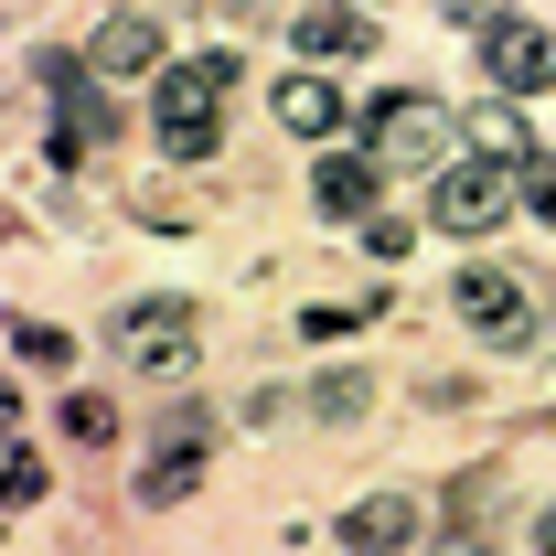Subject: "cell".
I'll use <instances>...</instances> for the list:
<instances>
[{
    "mask_svg": "<svg viewBox=\"0 0 556 556\" xmlns=\"http://www.w3.org/2000/svg\"><path fill=\"white\" fill-rule=\"evenodd\" d=\"M514 204H525V172H514V161H492V150L439 161V182H428V225H439V236H492Z\"/></svg>",
    "mask_w": 556,
    "mask_h": 556,
    "instance_id": "2",
    "label": "cell"
},
{
    "mask_svg": "<svg viewBox=\"0 0 556 556\" xmlns=\"http://www.w3.org/2000/svg\"><path fill=\"white\" fill-rule=\"evenodd\" d=\"M0 439H22V396H11V375H0Z\"/></svg>",
    "mask_w": 556,
    "mask_h": 556,
    "instance_id": "21",
    "label": "cell"
},
{
    "mask_svg": "<svg viewBox=\"0 0 556 556\" xmlns=\"http://www.w3.org/2000/svg\"><path fill=\"white\" fill-rule=\"evenodd\" d=\"M439 11H450L460 33H492V22H514V0H439Z\"/></svg>",
    "mask_w": 556,
    "mask_h": 556,
    "instance_id": "19",
    "label": "cell"
},
{
    "mask_svg": "<svg viewBox=\"0 0 556 556\" xmlns=\"http://www.w3.org/2000/svg\"><path fill=\"white\" fill-rule=\"evenodd\" d=\"M364 150H375V161H407V172H439V150H450V108L417 97V86H396V97H375Z\"/></svg>",
    "mask_w": 556,
    "mask_h": 556,
    "instance_id": "5",
    "label": "cell"
},
{
    "mask_svg": "<svg viewBox=\"0 0 556 556\" xmlns=\"http://www.w3.org/2000/svg\"><path fill=\"white\" fill-rule=\"evenodd\" d=\"M439 556H492V525H450V535H439Z\"/></svg>",
    "mask_w": 556,
    "mask_h": 556,
    "instance_id": "20",
    "label": "cell"
},
{
    "mask_svg": "<svg viewBox=\"0 0 556 556\" xmlns=\"http://www.w3.org/2000/svg\"><path fill=\"white\" fill-rule=\"evenodd\" d=\"M193 482H204V439H172V450H161V460L139 471V503L161 514V503H182V492H193Z\"/></svg>",
    "mask_w": 556,
    "mask_h": 556,
    "instance_id": "13",
    "label": "cell"
},
{
    "mask_svg": "<svg viewBox=\"0 0 556 556\" xmlns=\"http://www.w3.org/2000/svg\"><path fill=\"white\" fill-rule=\"evenodd\" d=\"M375 182H386V161L353 139V150H332V161L311 172V204L332 214V225H375Z\"/></svg>",
    "mask_w": 556,
    "mask_h": 556,
    "instance_id": "8",
    "label": "cell"
},
{
    "mask_svg": "<svg viewBox=\"0 0 556 556\" xmlns=\"http://www.w3.org/2000/svg\"><path fill=\"white\" fill-rule=\"evenodd\" d=\"M0 503L22 514V503H43V460L22 450V439H0Z\"/></svg>",
    "mask_w": 556,
    "mask_h": 556,
    "instance_id": "15",
    "label": "cell"
},
{
    "mask_svg": "<svg viewBox=\"0 0 556 556\" xmlns=\"http://www.w3.org/2000/svg\"><path fill=\"white\" fill-rule=\"evenodd\" d=\"M236 86V54H193V65H161V86H150V129H161V150L172 161H204L214 139V97Z\"/></svg>",
    "mask_w": 556,
    "mask_h": 556,
    "instance_id": "1",
    "label": "cell"
},
{
    "mask_svg": "<svg viewBox=\"0 0 556 556\" xmlns=\"http://www.w3.org/2000/svg\"><path fill=\"white\" fill-rule=\"evenodd\" d=\"M11 353H22V364H43V375H65V364H75V343L54 332V321H11Z\"/></svg>",
    "mask_w": 556,
    "mask_h": 556,
    "instance_id": "16",
    "label": "cell"
},
{
    "mask_svg": "<svg viewBox=\"0 0 556 556\" xmlns=\"http://www.w3.org/2000/svg\"><path fill=\"white\" fill-rule=\"evenodd\" d=\"M407 535H417V503H407V492H375V503H353V514H343V546L353 556H407Z\"/></svg>",
    "mask_w": 556,
    "mask_h": 556,
    "instance_id": "10",
    "label": "cell"
},
{
    "mask_svg": "<svg viewBox=\"0 0 556 556\" xmlns=\"http://www.w3.org/2000/svg\"><path fill=\"white\" fill-rule=\"evenodd\" d=\"M193 343H204L193 300H129V311H118V332H108V353H118V364H139V375H182V364H193Z\"/></svg>",
    "mask_w": 556,
    "mask_h": 556,
    "instance_id": "4",
    "label": "cell"
},
{
    "mask_svg": "<svg viewBox=\"0 0 556 556\" xmlns=\"http://www.w3.org/2000/svg\"><path fill=\"white\" fill-rule=\"evenodd\" d=\"M65 439L108 450V439H118V407H108V396H65Z\"/></svg>",
    "mask_w": 556,
    "mask_h": 556,
    "instance_id": "17",
    "label": "cell"
},
{
    "mask_svg": "<svg viewBox=\"0 0 556 556\" xmlns=\"http://www.w3.org/2000/svg\"><path fill=\"white\" fill-rule=\"evenodd\" d=\"M482 75L503 86V97H546V86H556V33H535V22H492V33H482Z\"/></svg>",
    "mask_w": 556,
    "mask_h": 556,
    "instance_id": "7",
    "label": "cell"
},
{
    "mask_svg": "<svg viewBox=\"0 0 556 556\" xmlns=\"http://www.w3.org/2000/svg\"><path fill=\"white\" fill-rule=\"evenodd\" d=\"M450 300H460V321H471L492 353H525V343H535V300H525V278L460 268V278H450Z\"/></svg>",
    "mask_w": 556,
    "mask_h": 556,
    "instance_id": "6",
    "label": "cell"
},
{
    "mask_svg": "<svg viewBox=\"0 0 556 556\" xmlns=\"http://www.w3.org/2000/svg\"><path fill=\"white\" fill-rule=\"evenodd\" d=\"M311 407L332 417V428H343V417H364V375H321V386H311Z\"/></svg>",
    "mask_w": 556,
    "mask_h": 556,
    "instance_id": "18",
    "label": "cell"
},
{
    "mask_svg": "<svg viewBox=\"0 0 556 556\" xmlns=\"http://www.w3.org/2000/svg\"><path fill=\"white\" fill-rule=\"evenodd\" d=\"M471 129H482V150H492V161H514V172H535V139H525V118H514V108H482Z\"/></svg>",
    "mask_w": 556,
    "mask_h": 556,
    "instance_id": "14",
    "label": "cell"
},
{
    "mask_svg": "<svg viewBox=\"0 0 556 556\" xmlns=\"http://www.w3.org/2000/svg\"><path fill=\"white\" fill-rule=\"evenodd\" d=\"M43 86H54V161H86V150H108V129H118V108L97 97L108 75L86 65V54H43Z\"/></svg>",
    "mask_w": 556,
    "mask_h": 556,
    "instance_id": "3",
    "label": "cell"
},
{
    "mask_svg": "<svg viewBox=\"0 0 556 556\" xmlns=\"http://www.w3.org/2000/svg\"><path fill=\"white\" fill-rule=\"evenodd\" d=\"M278 118L300 139H332L343 129V86H332V75H278Z\"/></svg>",
    "mask_w": 556,
    "mask_h": 556,
    "instance_id": "12",
    "label": "cell"
},
{
    "mask_svg": "<svg viewBox=\"0 0 556 556\" xmlns=\"http://www.w3.org/2000/svg\"><path fill=\"white\" fill-rule=\"evenodd\" d=\"M300 54H311V65H343V54H375V22H364L353 0H311V11H300Z\"/></svg>",
    "mask_w": 556,
    "mask_h": 556,
    "instance_id": "9",
    "label": "cell"
},
{
    "mask_svg": "<svg viewBox=\"0 0 556 556\" xmlns=\"http://www.w3.org/2000/svg\"><path fill=\"white\" fill-rule=\"evenodd\" d=\"M86 65L97 75H161V22H150V11H118V22L86 43Z\"/></svg>",
    "mask_w": 556,
    "mask_h": 556,
    "instance_id": "11",
    "label": "cell"
}]
</instances>
